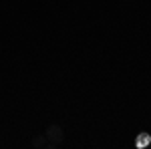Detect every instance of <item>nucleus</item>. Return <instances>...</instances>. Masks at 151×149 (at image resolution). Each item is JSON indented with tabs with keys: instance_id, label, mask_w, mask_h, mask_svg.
Wrapping results in <instances>:
<instances>
[{
	"instance_id": "obj_1",
	"label": "nucleus",
	"mask_w": 151,
	"mask_h": 149,
	"mask_svg": "<svg viewBox=\"0 0 151 149\" xmlns=\"http://www.w3.org/2000/svg\"><path fill=\"white\" fill-rule=\"evenodd\" d=\"M45 135H47V139L50 143H55V145H60V143L65 141V131H63L60 125H48Z\"/></svg>"
},
{
	"instance_id": "obj_2",
	"label": "nucleus",
	"mask_w": 151,
	"mask_h": 149,
	"mask_svg": "<svg viewBox=\"0 0 151 149\" xmlns=\"http://www.w3.org/2000/svg\"><path fill=\"white\" fill-rule=\"evenodd\" d=\"M32 147L36 149H42V147H57L55 143H50L47 139V135H36L35 139H32Z\"/></svg>"
},
{
	"instance_id": "obj_3",
	"label": "nucleus",
	"mask_w": 151,
	"mask_h": 149,
	"mask_svg": "<svg viewBox=\"0 0 151 149\" xmlns=\"http://www.w3.org/2000/svg\"><path fill=\"white\" fill-rule=\"evenodd\" d=\"M137 145H139V147H145V145H149V135H147V133H141L139 139H137Z\"/></svg>"
},
{
	"instance_id": "obj_4",
	"label": "nucleus",
	"mask_w": 151,
	"mask_h": 149,
	"mask_svg": "<svg viewBox=\"0 0 151 149\" xmlns=\"http://www.w3.org/2000/svg\"><path fill=\"white\" fill-rule=\"evenodd\" d=\"M125 2H131V0H125Z\"/></svg>"
}]
</instances>
